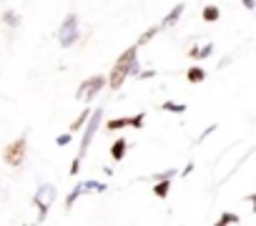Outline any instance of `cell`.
<instances>
[{
    "label": "cell",
    "instance_id": "cell-22",
    "mask_svg": "<svg viewBox=\"0 0 256 226\" xmlns=\"http://www.w3.org/2000/svg\"><path fill=\"white\" fill-rule=\"evenodd\" d=\"M78 171H80V161H78V158H73V164H70V168H68V174H70V176H76Z\"/></svg>",
    "mask_w": 256,
    "mask_h": 226
},
{
    "label": "cell",
    "instance_id": "cell-2",
    "mask_svg": "<svg viewBox=\"0 0 256 226\" xmlns=\"http://www.w3.org/2000/svg\"><path fill=\"white\" fill-rule=\"evenodd\" d=\"M100 121H103V108H96V110H90V116H88V121H86V126H83V138H80V148H78V161H83L86 158V154H88V146H90V141H93V136H96V131L100 128Z\"/></svg>",
    "mask_w": 256,
    "mask_h": 226
},
{
    "label": "cell",
    "instance_id": "cell-11",
    "mask_svg": "<svg viewBox=\"0 0 256 226\" xmlns=\"http://www.w3.org/2000/svg\"><path fill=\"white\" fill-rule=\"evenodd\" d=\"M126 148H128V141H126V138H116V141L110 144V156H113V161H123Z\"/></svg>",
    "mask_w": 256,
    "mask_h": 226
},
{
    "label": "cell",
    "instance_id": "cell-6",
    "mask_svg": "<svg viewBox=\"0 0 256 226\" xmlns=\"http://www.w3.org/2000/svg\"><path fill=\"white\" fill-rule=\"evenodd\" d=\"M103 88H106V76H90V78H86V80L78 86L76 98H78V100H93Z\"/></svg>",
    "mask_w": 256,
    "mask_h": 226
},
{
    "label": "cell",
    "instance_id": "cell-8",
    "mask_svg": "<svg viewBox=\"0 0 256 226\" xmlns=\"http://www.w3.org/2000/svg\"><path fill=\"white\" fill-rule=\"evenodd\" d=\"M184 8H186L184 3H176V8H171V13H168V16H166V18L158 23V26H161V30H166V28H174V26L181 20V16H184Z\"/></svg>",
    "mask_w": 256,
    "mask_h": 226
},
{
    "label": "cell",
    "instance_id": "cell-10",
    "mask_svg": "<svg viewBox=\"0 0 256 226\" xmlns=\"http://www.w3.org/2000/svg\"><path fill=\"white\" fill-rule=\"evenodd\" d=\"M78 188H80V194H103L108 186L103 181H80Z\"/></svg>",
    "mask_w": 256,
    "mask_h": 226
},
{
    "label": "cell",
    "instance_id": "cell-20",
    "mask_svg": "<svg viewBox=\"0 0 256 226\" xmlns=\"http://www.w3.org/2000/svg\"><path fill=\"white\" fill-rule=\"evenodd\" d=\"M176 174H178L176 168H168V171H161V174H156V176H154V181H171Z\"/></svg>",
    "mask_w": 256,
    "mask_h": 226
},
{
    "label": "cell",
    "instance_id": "cell-23",
    "mask_svg": "<svg viewBox=\"0 0 256 226\" xmlns=\"http://www.w3.org/2000/svg\"><path fill=\"white\" fill-rule=\"evenodd\" d=\"M214 131H216V124H214V126H208V128H206V131H204V134H201V136H198V144H201V141H204V138H208V136H211V134H214Z\"/></svg>",
    "mask_w": 256,
    "mask_h": 226
},
{
    "label": "cell",
    "instance_id": "cell-25",
    "mask_svg": "<svg viewBox=\"0 0 256 226\" xmlns=\"http://www.w3.org/2000/svg\"><path fill=\"white\" fill-rule=\"evenodd\" d=\"M241 3H244V8H246V10H254V8H256L254 0H241Z\"/></svg>",
    "mask_w": 256,
    "mask_h": 226
},
{
    "label": "cell",
    "instance_id": "cell-9",
    "mask_svg": "<svg viewBox=\"0 0 256 226\" xmlns=\"http://www.w3.org/2000/svg\"><path fill=\"white\" fill-rule=\"evenodd\" d=\"M214 43H206V46H201V48H191L188 50V58H194V60H206V58H211L214 56Z\"/></svg>",
    "mask_w": 256,
    "mask_h": 226
},
{
    "label": "cell",
    "instance_id": "cell-5",
    "mask_svg": "<svg viewBox=\"0 0 256 226\" xmlns=\"http://www.w3.org/2000/svg\"><path fill=\"white\" fill-rule=\"evenodd\" d=\"M26 154H28V141H26V136H20V138L10 141V144L3 148V161H6L10 168H18V166H23Z\"/></svg>",
    "mask_w": 256,
    "mask_h": 226
},
{
    "label": "cell",
    "instance_id": "cell-13",
    "mask_svg": "<svg viewBox=\"0 0 256 226\" xmlns=\"http://www.w3.org/2000/svg\"><path fill=\"white\" fill-rule=\"evenodd\" d=\"M201 18H204L206 23H216V20L221 18V10H218L216 6H206V8H204V13H201Z\"/></svg>",
    "mask_w": 256,
    "mask_h": 226
},
{
    "label": "cell",
    "instance_id": "cell-15",
    "mask_svg": "<svg viewBox=\"0 0 256 226\" xmlns=\"http://www.w3.org/2000/svg\"><path fill=\"white\" fill-rule=\"evenodd\" d=\"M88 116H90V108H86L83 113H80V116L70 124V128H68V134H76V131H80L83 126H86V121H88Z\"/></svg>",
    "mask_w": 256,
    "mask_h": 226
},
{
    "label": "cell",
    "instance_id": "cell-24",
    "mask_svg": "<svg viewBox=\"0 0 256 226\" xmlns=\"http://www.w3.org/2000/svg\"><path fill=\"white\" fill-rule=\"evenodd\" d=\"M154 76H156V70H144V73H138L136 78H144V80H146V78H154Z\"/></svg>",
    "mask_w": 256,
    "mask_h": 226
},
{
    "label": "cell",
    "instance_id": "cell-26",
    "mask_svg": "<svg viewBox=\"0 0 256 226\" xmlns=\"http://www.w3.org/2000/svg\"><path fill=\"white\" fill-rule=\"evenodd\" d=\"M191 171H194V161H188V166H186V168H184V171H181V176H188V174H191Z\"/></svg>",
    "mask_w": 256,
    "mask_h": 226
},
{
    "label": "cell",
    "instance_id": "cell-7",
    "mask_svg": "<svg viewBox=\"0 0 256 226\" xmlns=\"http://www.w3.org/2000/svg\"><path fill=\"white\" fill-rule=\"evenodd\" d=\"M146 124V113H138V116H120V118H113L106 124V131H118V128H126V126H131V128H144Z\"/></svg>",
    "mask_w": 256,
    "mask_h": 226
},
{
    "label": "cell",
    "instance_id": "cell-18",
    "mask_svg": "<svg viewBox=\"0 0 256 226\" xmlns=\"http://www.w3.org/2000/svg\"><path fill=\"white\" fill-rule=\"evenodd\" d=\"M161 110H166V113H186V106L184 103H176V100H166L161 106Z\"/></svg>",
    "mask_w": 256,
    "mask_h": 226
},
{
    "label": "cell",
    "instance_id": "cell-19",
    "mask_svg": "<svg viewBox=\"0 0 256 226\" xmlns=\"http://www.w3.org/2000/svg\"><path fill=\"white\" fill-rule=\"evenodd\" d=\"M238 221H241L238 214H228V211H226V214H221V218H218L214 226H228V224H238Z\"/></svg>",
    "mask_w": 256,
    "mask_h": 226
},
{
    "label": "cell",
    "instance_id": "cell-14",
    "mask_svg": "<svg viewBox=\"0 0 256 226\" xmlns=\"http://www.w3.org/2000/svg\"><path fill=\"white\" fill-rule=\"evenodd\" d=\"M168 191H171V181H156L154 184V196L156 198H166Z\"/></svg>",
    "mask_w": 256,
    "mask_h": 226
},
{
    "label": "cell",
    "instance_id": "cell-4",
    "mask_svg": "<svg viewBox=\"0 0 256 226\" xmlns=\"http://www.w3.org/2000/svg\"><path fill=\"white\" fill-rule=\"evenodd\" d=\"M56 38H58V43H60L63 48H73V46L78 43L80 30H78V16H76V13H68V16L63 18V23H60Z\"/></svg>",
    "mask_w": 256,
    "mask_h": 226
},
{
    "label": "cell",
    "instance_id": "cell-3",
    "mask_svg": "<svg viewBox=\"0 0 256 226\" xmlns=\"http://www.w3.org/2000/svg\"><path fill=\"white\" fill-rule=\"evenodd\" d=\"M56 196H58V188H56L53 184H40V186L36 188L33 204H36V208H38V224L48 216L50 206L56 204Z\"/></svg>",
    "mask_w": 256,
    "mask_h": 226
},
{
    "label": "cell",
    "instance_id": "cell-21",
    "mask_svg": "<svg viewBox=\"0 0 256 226\" xmlns=\"http://www.w3.org/2000/svg\"><path fill=\"white\" fill-rule=\"evenodd\" d=\"M70 141H73V134H60V136L56 138V144H58V146H68Z\"/></svg>",
    "mask_w": 256,
    "mask_h": 226
},
{
    "label": "cell",
    "instance_id": "cell-17",
    "mask_svg": "<svg viewBox=\"0 0 256 226\" xmlns=\"http://www.w3.org/2000/svg\"><path fill=\"white\" fill-rule=\"evenodd\" d=\"M158 33H161V26H151V28H148V30H146L141 38H138V43H136V46H138V48H141V46H146V43H148L154 36H158Z\"/></svg>",
    "mask_w": 256,
    "mask_h": 226
},
{
    "label": "cell",
    "instance_id": "cell-1",
    "mask_svg": "<svg viewBox=\"0 0 256 226\" xmlns=\"http://www.w3.org/2000/svg\"><path fill=\"white\" fill-rule=\"evenodd\" d=\"M138 73H141V66H138V46H131V48H126V50L118 56V60H116V66L110 68V76L106 78V83H108V88L118 90L128 76H138Z\"/></svg>",
    "mask_w": 256,
    "mask_h": 226
},
{
    "label": "cell",
    "instance_id": "cell-12",
    "mask_svg": "<svg viewBox=\"0 0 256 226\" xmlns=\"http://www.w3.org/2000/svg\"><path fill=\"white\" fill-rule=\"evenodd\" d=\"M186 78H188V83H204L206 80V70L198 68V66H194V68L186 70Z\"/></svg>",
    "mask_w": 256,
    "mask_h": 226
},
{
    "label": "cell",
    "instance_id": "cell-16",
    "mask_svg": "<svg viewBox=\"0 0 256 226\" xmlns=\"http://www.w3.org/2000/svg\"><path fill=\"white\" fill-rule=\"evenodd\" d=\"M3 23L10 26V28H18V26H20V16H18L16 10H6V13H3Z\"/></svg>",
    "mask_w": 256,
    "mask_h": 226
}]
</instances>
